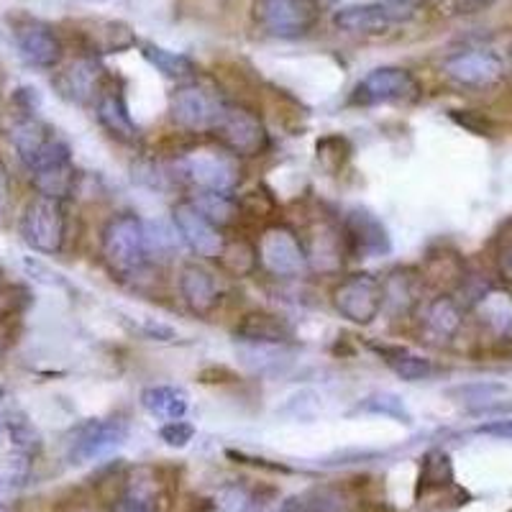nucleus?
<instances>
[{
    "label": "nucleus",
    "instance_id": "f257e3e1",
    "mask_svg": "<svg viewBox=\"0 0 512 512\" xmlns=\"http://www.w3.org/2000/svg\"><path fill=\"white\" fill-rule=\"evenodd\" d=\"M8 139H11L18 159L24 162L31 175L54 167V164L72 162L67 141L57 136V131L49 123L41 121L36 113H18L16 121L8 126Z\"/></svg>",
    "mask_w": 512,
    "mask_h": 512
},
{
    "label": "nucleus",
    "instance_id": "f03ea898",
    "mask_svg": "<svg viewBox=\"0 0 512 512\" xmlns=\"http://www.w3.org/2000/svg\"><path fill=\"white\" fill-rule=\"evenodd\" d=\"M100 254L113 274L118 277H136L149 262L146 254L144 221L134 213H121L105 223L100 236Z\"/></svg>",
    "mask_w": 512,
    "mask_h": 512
},
{
    "label": "nucleus",
    "instance_id": "7ed1b4c3",
    "mask_svg": "<svg viewBox=\"0 0 512 512\" xmlns=\"http://www.w3.org/2000/svg\"><path fill=\"white\" fill-rule=\"evenodd\" d=\"M213 134L233 157H262L269 149V134L262 118L246 105L226 103Z\"/></svg>",
    "mask_w": 512,
    "mask_h": 512
},
{
    "label": "nucleus",
    "instance_id": "20e7f679",
    "mask_svg": "<svg viewBox=\"0 0 512 512\" xmlns=\"http://www.w3.org/2000/svg\"><path fill=\"white\" fill-rule=\"evenodd\" d=\"M177 169L187 182L205 192H228L241 180V167L226 149H195L177 159Z\"/></svg>",
    "mask_w": 512,
    "mask_h": 512
},
{
    "label": "nucleus",
    "instance_id": "39448f33",
    "mask_svg": "<svg viewBox=\"0 0 512 512\" xmlns=\"http://www.w3.org/2000/svg\"><path fill=\"white\" fill-rule=\"evenodd\" d=\"M226 100L216 90L198 85V82H185L169 98V113L177 126L195 134H213L218 118H221Z\"/></svg>",
    "mask_w": 512,
    "mask_h": 512
},
{
    "label": "nucleus",
    "instance_id": "423d86ee",
    "mask_svg": "<svg viewBox=\"0 0 512 512\" xmlns=\"http://www.w3.org/2000/svg\"><path fill=\"white\" fill-rule=\"evenodd\" d=\"M254 16L267 34L300 39L320 21L318 0H256Z\"/></svg>",
    "mask_w": 512,
    "mask_h": 512
},
{
    "label": "nucleus",
    "instance_id": "0eeeda50",
    "mask_svg": "<svg viewBox=\"0 0 512 512\" xmlns=\"http://www.w3.org/2000/svg\"><path fill=\"white\" fill-rule=\"evenodd\" d=\"M415 16L413 0H372L336 11L333 24L346 34H382Z\"/></svg>",
    "mask_w": 512,
    "mask_h": 512
},
{
    "label": "nucleus",
    "instance_id": "6e6552de",
    "mask_svg": "<svg viewBox=\"0 0 512 512\" xmlns=\"http://www.w3.org/2000/svg\"><path fill=\"white\" fill-rule=\"evenodd\" d=\"M21 236L39 254H57L67 236L62 200L36 195L21 216Z\"/></svg>",
    "mask_w": 512,
    "mask_h": 512
},
{
    "label": "nucleus",
    "instance_id": "1a4fd4ad",
    "mask_svg": "<svg viewBox=\"0 0 512 512\" xmlns=\"http://www.w3.org/2000/svg\"><path fill=\"white\" fill-rule=\"evenodd\" d=\"M420 98V82L405 67H377L359 82L351 93L354 105L415 103Z\"/></svg>",
    "mask_w": 512,
    "mask_h": 512
},
{
    "label": "nucleus",
    "instance_id": "9d476101",
    "mask_svg": "<svg viewBox=\"0 0 512 512\" xmlns=\"http://www.w3.org/2000/svg\"><path fill=\"white\" fill-rule=\"evenodd\" d=\"M259 264L274 277H300L308 269V251L287 226H269L256 244Z\"/></svg>",
    "mask_w": 512,
    "mask_h": 512
},
{
    "label": "nucleus",
    "instance_id": "9b49d317",
    "mask_svg": "<svg viewBox=\"0 0 512 512\" xmlns=\"http://www.w3.org/2000/svg\"><path fill=\"white\" fill-rule=\"evenodd\" d=\"M382 280L369 272L351 274L333 290V305L349 323L369 326L382 310Z\"/></svg>",
    "mask_w": 512,
    "mask_h": 512
},
{
    "label": "nucleus",
    "instance_id": "f8f14e48",
    "mask_svg": "<svg viewBox=\"0 0 512 512\" xmlns=\"http://www.w3.org/2000/svg\"><path fill=\"white\" fill-rule=\"evenodd\" d=\"M443 72L448 80L464 88H492L505 77V62L489 49H466V52L451 54L443 62Z\"/></svg>",
    "mask_w": 512,
    "mask_h": 512
},
{
    "label": "nucleus",
    "instance_id": "ddd939ff",
    "mask_svg": "<svg viewBox=\"0 0 512 512\" xmlns=\"http://www.w3.org/2000/svg\"><path fill=\"white\" fill-rule=\"evenodd\" d=\"M341 236H344V246L354 259H377V256L390 254L392 249L390 233L369 210H349L344 226H341Z\"/></svg>",
    "mask_w": 512,
    "mask_h": 512
},
{
    "label": "nucleus",
    "instance_id": "4468645a",
    "mask_svg": "<svg viewBox=\"0 0 512 512\" xmlns=\"http://www.w3.org/2000/svg\"><path fill=\"white\" fill-rule=\"evenodd\" d=\"M128 425L121 418L111 420H88L77 425L70 436V459L75 464H85L98 456L108 454L126 441Z\"/></svg>",
    "mask_w": 512,
    "mask_h": 512
},
{
    "label": "nucleus",
    "instance_id": "2eb2a0df",
    "mask_svg": "<svg viewBox=\"0 0 512 512\" xmlns=\"http://www.w3.org/2000/svg\"><path fill=\"white\" fill-rule=\"evenodd\" d=\"M172 221L180 239L185 241L192 254L203 256V259H216L223 249V233L213 221L200 213L192 203H180L172 210Z\"/></svg>",
    "mask_w": 512,
    "mask_h": 512
},
{
    "label": "nucleus",
    "instance_id": "dca6fc26",
    "mask_svg": "<svg viewBox=\"0 0 512 512\" xmlns=\"http://www.w3.org/2000/svg\"><path fill=\"white\" fill-rule=\"evenodd\" d=\"M13 36H16V47L21 59L31 64V67H36V70H52V67L62 62V41L47 24L24 21L21 26H16Z\"/></svg>",
    "mask_w": 512,
    "mask_h": 512
},
{
    "label": "nucleus",
    "instance_id": "f3484780",
    "mask_svg": "<svg viewBox=\"0 0 512 512\" xmlns=\"http://www.w3.org/2000/svg\"><path fill=\"white\" fill-rule=\"evenodd\" d=\"M105 85L108 77L95 59H77L57 77L59 93L75 103H95Z\"/></svg>",
    "mask_w": 512,
    "mask_h": 512
},
{
    "label": "nucleus",
    "instance_id": "a211bd4d",
    "mask_svg": "<svg viewBox=\"0 0 512 512\" xmlns=\"http://www.w3.org/2000/svg\"><path fill=\"white\" fill-rule=\"evenodd\" d=\"M95 116H98L100 126H103L113 139L121 141V144H136V141H139V126H136L131 113H128L123 93L113 88L111 80H108L103 93L95 100Z\"/></svg>",
    "mask_w": 512,
    "mask_h": 512
},
{
    "label": "nucleus",
    "instance_id": "6ab92c4d",
    "mask_svg": "<svg viewBox=\"0 0 512 512\" xmlns=\"http://www.w3.org/2000/svg\"><path fill=\"white\" fill-rule=\"evenodd\" d=\"M180 295L187 308L198 315L213 313L218 300H221L216 277L200 264H185L180 269Z\"/></svg>",
    "mask_w": 512,
    "mask_h": 512
},
{
    "label": "nucleus",
    "instance_id": "aec40b11",
    "mask_svg": "<svg viewBox=\"0 0 512 512\" xmlns=\"http://www.w3.org/2000/svg\"><path fill=\"white\" fill-rule=\"evenodd\" d=\"M236 336L246 344L280 346L292 336V328L280 315L267 313V310H254V313H246L241 318V323L236 326Z\"/></svg>",
    "mask_w": 512,
    "mask_h": 512
},
{
    "label": "nucleus",
    "instance_id": "412c9836",
    "mask_svg": "<svg viewBox=\"0 0 512 512\" xmlns=\"http://www.w3.org/2000/svg\"><path fill=\"white\" fill-rule=\"evenodd\" d=\"M141 408L152 418L159 420H182V415L190 408V397L182 387L175 384H154L141 392Z\"/></svg>",
    "mask_w": 512,
    "mask_h": 512
},
{
    "label": "nucleus",
    "instance_id": "4be33fe9",
    "mask_svg": "<svg viewBox=\"0 0 512 512\" xmlns=\"http://www.w3.org/2000/svg\"><path fill=\"white\" fill-rule=\"evenodd\" d=\"M461 323H464V313L454 297L441 295L425 305L423 326L428 336L438 338V341H451L459 333Z\"/></svg>",
    "mask_w": 512,
    "mask_h": 512
},
{
    "label": "nucleus",
    "instance_id": "5701e85b",
    "mask_svg": "<svg viewBox=\"0 0 512 512\" xmlns=\"http://www.w3.org/2000/svg\"><path fill=\"white\" fill-rule=\"evenodd\" d=\"M31 180H34V187L39 190V195H44V198L64 200V198H70L72 192H75L77 169L72 162L54 164V167L34 172Z\"/></svg>",
    "mask_w": 512,
    "mask_h": 512
},
{
    "label": "nucleus",
    "instance_id": "b1692460",
    "mask_svg": "<svg viewBox=\"0 0 512 512\" xmlns=\"http://www.w3.org/2000/svg\"><path fill=\"white\" fill-rule=\"evenodd\" d=\"M216 262L231 277H249L259 267V254H256V246L246 239H231L223 241V249L216 256Z\"/></svg>",
    "mask_w": 512,
    "mask_h": 512
},
{
    "label": "nucleus",
    "instance_id": "393cba45",
    "mask_svg": "<svg viewBox=\"0 0 512 512\" xmlns=\"http://www.w3.org/2000/svg\"><path fill=\"white\" fill-rule=\"evenodd\" d=\"M141 54L146 57V62L157 67V72H162L169 80H187V77L195 75V64L187 54L172 52V49L157 47V44H144Z\"/></svg>",
    "mask_w": 512,
    "mask_h": 512
},
{
    "label": "nucleus",
    "instance_id": "a878e982",
    "mask_svg": "<svg viewBox=\"0 0 512 512\" xmlns=\"http://www.w3.org/2000/svg\"><path fill=\"white\" fill-rule=\"evenodd\" d=\"M387 367L397 374L405 382H420V379H428L433 374V364L423 356H415L405 349H384L382 351Z\"/></svg>",
    "mask_w": 512,
    "mask_h": 512
},
{
    "label": "nucleus",
    "instance_id": "bb28decb",
    "mask_svg": "<svg viewBox=\"0 0 512 512\" xmlns=\"http://www.w3.org/2000/svg\"><path fill=\"white\" fill-rule=\"evenodd\" d=\"M192 205L203 213L208 221H213L216 226H221V223H228L231 221L236 213H239V208H236V200H231V195L228 192H205L200 190L198 198L192 200Z\"/></svg>",
    "mask_w": 512,
    "mask_h": 512
},
{
    "label": "nucleus",
    "instance_id": "cd10ccee",
    "mask_svg": "<svg viewBox=\"0 0 512 512\" xmlns=\"http://www.w3.org/2000/svg\"><path fill=\"white\" fill-rule=\"evenodd\" d=\"M315 152H318L320 167L333 175V172H338L346 164V159L351 154V146L344 136H326V139L318 141Z\"/></svg>",
    "mask_w": 512,
    "mask_h": 512
},
{
    "label": "nucleus",
    "instance_id": "c85d7f7f",
    "mask_svg": "<svg viewBox=\"0 0 512 512\" xmlns=\"http://www.w3.org/2000/svg\"><path fill=\"white\" fill-rule=\"evenodd\" d=\"M382 308L384 305H390V308L402 310V308H410L415 303V287L410 277H405L402 272L392 274L390 280L382 282Z\"/></svg>",
    "mask_w": 512,
    "mask_h": 512
},
{
    "label": "nucleus",
    "instance_id": "c756f323",
    "mask_svg": "<svg viewBox=\"0 0 512 512\" xmlns=\"http://www.w3.org/2000/svg\"><path fill=\"white\" fill-rule=\"evenodd\" d=\"M146 233V254L149 256H167L175 251L177 236L162 223H144Z\"/></svg>",
    "mask_w": 512,
    "mask_h": 512
},
{
    "label": "nucleus",
    "instance_id": "7c9ffc66",
    "mask_svg": "<svg viewBox=\"0 0 512 512\" xmlns=\"http://www.w3.org/2000/svg\"><path fill=\"white\" fill-rule=\"evenodd\" d=\"M359 410H367V413H377V415H392V418H400L408 423V410L402 405V400L397 395H390V392H382V395H372L367 400L361 402Z\"/></svg>",
    "mask_w": 512,
    "mask_h": 512
},
{
    "label": "nucleus",
    "instance_id": "2f4dec72",
    "mask_svg": "<svg viewBox=\"0 0 512 512\" xmlns=\"http://www.w3.org/2000/svg\"><path fill=\"white\" fill-rule=\"evenodd\" d=\"M236 208L244 210L246 216L251 218H269L277 210V203H274L267 190H251L246 192L244 198L236 200Z\"/></svg>",
    "mask_w": 512,
    "mask_h": 512
},
{
    "label": "nucleus",
    "instance_id": "473e14b6",
    "mask_svg": "<svg viewBox=\"0 0 512 512\" xmlns=\"http://www.w3.org/2000/svg\"><path fill=\"white\" fill-rule=\"evenodd\" d=\"M159 436H162V441L167 443V446L182 448L192 441V436H195V428H192L190 423H185V420H169V423L162 425Z\"/></svg>",
    "mask_w": 512,
    "mask_h": 512
},
{
    "label": "nucleus",
    "instance_id": "72a5a7b5",
    "mask_svg": "<svg viewBox=\"0 0 512 512\" xmlns=\"http://www.w3.org/2000/svg\"><path fill=\"white\" fill-rule=\"evenodd\" d=\"M497 269L505 280L512 282V233H505L497 244Z\"/></svg>",
    "mask_w": 512,
    "mask_h": 512
},
{
    "label": "nucleus",
    "instance_id": "f704fd0d",
    "mask_svg": "<svg viewBox=\"0 0 512 512\" xmlns=\"http://www.w3.org/2000/svg\"><path fill=\"white\" fill-rule=\"evenodd\" d=\"M451 116H454L456 121H459L464 128L474 131V134H482V136L489 134V123L482 121V118L472 116V113H469V111H451Z\"/></svg>",
    "mask_w": 512,
    "mask_h": 512
},
{
    "label": "nucleus",
    "instance_id": "c9c22d12",
    "mask_svg": "<svg viewBox=\"0 0 512 512\" xmlns=\"http://www.w3.org/2000/svg\"><path fill=\"white\" fill-rule=\"evenodd\" d=\"M477 433H484V436H495V438H505V441H512V420H497V423H484V425H479Z\"/></svg>",
    "mask_w": 512,
    "mask_h": 512
},
{
    "label": "nucleus",
    "instance_id": "e433bc0d",
    "mask_svg": "<svg viewBox=\"0 0 512 512\" xmlns=\"http://www.w3.org/2000/svg\"><path fill=\"white\" fill-rule=\"evenodd\" d=\"M11 344H13L11 326H8V320H0V359H3V356L8 354Z\"/></svg>",
    "mask_w": 512,
    "mask_h": 512
},
{
    "label": "nucleus",
    "instance_id": "4c0bfd02",
    "mask_svg": "<svg viewBox=\"0 0 512 512\" xmlns=\"http://www.w3.org/2000/svg\"><path fill=\"white\" fill-rule=\"evenodd\" d=\"M6 205H8V175H6V169L0 167V216H3Z\"/></svg>",
    "mask_w": 512,
    "mask_h": 512
},
{
    "label": "nucleus",
    "instance_id": "58836bf2",
    "mask_svg": "<svg viewBox=\"0 0 512 512\" xmlns=\"http://www.w3.org/2000/svg\"><path fill=\"white\" fill-rule=\"evenodd\" d=\"M489 0H461V8H466V11H472V8H482L487 6Z\"/></svg>",
    "mask_w": 512,
    "mask_h": 512
},
{
    "label": "nucleus",
    "instance_id": "ea45409f",
    "mask_svg": "<svg viewBox=\"0 0 512 512\" xmlns=\"http://www.w3.org/2000/svg\"><path fill=\"white\" fill-rule=\"evenodd\" d=\"M8 425H11V420H8V418H6V415L0 413V436H3V433H6V431H8Z\"/></svg>",
    "mask_w": 512,
    "mask_h": 512
}]
</instances>
